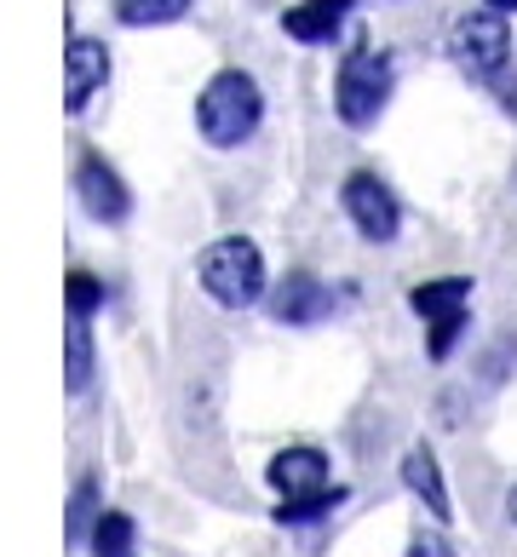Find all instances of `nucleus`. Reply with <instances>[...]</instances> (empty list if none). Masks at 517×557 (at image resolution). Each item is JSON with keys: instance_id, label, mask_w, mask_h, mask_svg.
<instances>
[{"instance_id": "f257e3e1", "label": "nucleus", "mask_w": 517, "mask_h": 557, "mask_svg": "<svg viewBox=\"0 0 517 557\" xmlns=\"http://www.w3.org/2000/svg\"><path fill=\"white\" fill-rule=\"evenodd\" d=\"M259 121H264V92H259V81L247 70H219L201 87V98H196V127H201V138L213 144V150H236V144H247L259 133Z\"/></svg>"}, {"instance_id": "f03ea898", "label": "nucleus", "mask_w": 517, "mask_h": 557, "mask_svg": "<svg viewBox=\"0 0 517 557\" xmlns=\"http://www.w3.org/2000/svg\"><path fill=\"white\" fill-rule=\"evenodd\" d=\"M391 87H397V64L391 52L380 47H357L340 58V75H334V110L345 127H374L380 110L391 104Z\"/></svg>"}, {"instance_id": "7ed1b4c3", "label": "nucleus", "mask_w": 517, "mask_h": 557, "mask_svg": "<svg viewBox=\"0 0 517 557\" xmlns=\"http://www.w3.org/2000/svg\"><path fill=\"white\" fill-rule=\"evenodd\" d=\"M196 276L207 287V299L224 305V311H247V305L264 299V253L247 236H224L201 253Z\"/></svg>"}, {"instance_id": "20e7f679", "label": "nucleus", "mask_w": 517, "mask_h": 557, "mask_svg": "<svg viewBox=\"0 0 517 557\" xmlns=\"http://www.w3.org/2000/svg\"><path fill=\"white\" fill-rule=\"evenodd\" d=\"M448 52H454V64H460L471 81H494L506 70V58H512V29H506V12H466L460 24H454L448 35Z\"/></svg>"}, {"instance_id": "39448f33", "label": "nucleus", "mask_w": 517, "mask_h": 557, "mask_svg": "<svg viewBox=\"0 0 517 557\" xmlns=\"http://www.w3.org/2000/svg\"><path fill=\"white\" fill-rule=\"evenodd\" d=\"M345 213L362 231V242H374V247L397 242V231H403V208H397V196H391V184L380 173H350L345 178Z\"/></svg>"}, {"instance_id": "423d86ee", "label": "nucleus", "mask_w": 517, "mask_h": 557, "mask_svg": "<svg viewBox=\"0 0 517 557\" xmlns=\"http://www.w3.org/2000/svg\"><path fill=\"white\" fill-rule=\"evenodd\" d=\"M334 287H322L317 276L305 271H287L276 287H271V322L282 327H310V322H328L334 317Z\"/></svg>"}, {"instance_id": "0eeeda50", "label": "nucleus", "mask_w": 517, "mask_h": 557, "mask_svg": "<svg viewBox=\"0 0 517 557\" xmlns=\"http://www.w3.org/2000/svg\"><path fill=\"white\" fill-rule=\"evenodd\" d=\"M75 196H81V208H87L98 224H121V219L133 213L127 184H121V173H115L103 156H87V161L75 168Z\"/></svg>"}, {"instance_id": "6e6552de", "label": "nucleus", "mask_w": 517, "mask_h": 557, "mask_svg": "<svg viewBox=\"0 0 517 557\" xmlns=\"http://www.w3.org/2000/svg\"><path fill=\"white\" fill-rule=\"evenodd\" d=\"M103 81H110V47L75 35L70 52H64V110L81 115L93 104V92H103Z\"/></svg>"}, {"instance_id": "1a4fd4ad", "label": "nucleus", "mask_w": 517, "mask_h": 557, "mask_svg": "<svg viewBox=\"0 0 517 557\" xmlns=\"http://www.w3.org/2000/svg\"><path fill=\"white\" fill-rule=\"evenodd\" d=\"M264 478L282 500H299V494H317L328 488V454L322 448H282L271 466H264Z\"/></svg>"}, {"instance_id": "9d476101", "label": "nucleus", "mask_w": 517, "mask_h": 557, "mask_svg": "<svg viewBox=\"0 0 517 557\" xmlns=\"http://www.w3.org/2000/svg\"><path fill=\"white\" fill-rule=\"evenodd\" d=\"M350 17V0H299L294 12H282V29L305 40V47H328Z\"/></svg>"}, {"instance_id": "9b49d317", "label": "nucleus", "mask_w": 517, "mask_h": 557, "mask_svg": "<svg viewBox=\"0 0 517 557\" xmlns=\"http://www.w3.org/2000/svg\"><path fill=\"white\" fill-rule=\"evenodd\" d=\"M403 483H408L414 500H426V511H431L438 523H448V518H454L448 488H443V471H438V454H431L426 443H414V448L403 454Z\"/></svg>"}, {"instance_id": "f8f14e48", "label": "nucleus", "mask_w": 517, "mask_h": 557, "mask_svg": "<svg viewBox=\"0 0 517 557\" xmlns=\"http://www.w3.org/2000/svg\"><path fill=\"white\" fill-rule=\"evenodd\" d=\"M466 299H471V276H443V282H426V287H414V294H408L414 317H426V322L466 311Z\"/></svg>"}, {"instance_id": "ddd939ff", "label": "nucleus", "mask_w": 517, "mask_h": 557, "mask_svg": "<svg viewBox=\"0 0 517 557\" xmlns=\"http://www.w3.org/2000/svg\"><path fill=\"white\" fill-rule=\"evenodd\" d=\"M350 500V488H317V494H299V500H282L276 506V523L282 529H305V523H322Z\"/></svg>"}, {"instance_id": "4468645a", "label": "nucleus", "mask_w": 517, "mask_h": 557, "mask_svg": "<svg viewBox=\"0 0 517 557\" xmlns=\"http://www.w3.org/2000/svg\"><path fill=\"white\" fill-rule=\"evenodd\" d=\"M190 12V0H115V17L127 29H161V24H179Z\"/></svg>"}, {"instance_id": "2eb2a0df", "label": "nucleus", "mask_w": 517, "mask_h": 557, "mask_svg": "<svg viewBox=\"0 0 517 557\" xmlns=\"http://www.w3.org/2000/svg\"><path fill=\"white\" fill-rule=\"evenodd\" d=\"M98 518H103V506H98V478H81L75 494H70V523H64L70 546H87L93 529H98Z\"/></svg>"}, {"instance_id": "dca6fc26", "label": "nucleus", "mask_w": 517, "mask_h": 557, "mask_svg": "<svg viewBox=\"0 0 517 557\" xmlns=\"http://www.w3.org/2000/svg\"><path fill=\"white\" fill-rule=\"evenodd\" d=\"M70 391H87L93 385V327L87 317H70Z\"/></svg>"}, {"instance_id": "f3484780", "label": "nucleus", "mask_w": 517, "mask_h": 557, "mask_svg": "<svg viewBox=\"0 0 517 557\" xmlns=\"http://www.w3.org/2000/svg\"><path fill=\"white\" fill-rule=\"evenodd\" d=\"M133 518H127V511H103V518H98V529H93V552L98 557H115V552H133Z\"/></svg>"}, {"instance_id": "a211bd4d", "label": "nucleus", "mask_w": 517, "mask_h": 557, "mask_svg": "<svg viewBox=\"0 0 517 557\" xmlns=\"http://www.w3.org/2000/svg\"><path fill=\"white\" fill-rule=\"evenodd\" d=\"M93 311H103V282L87 276V271H75L70 276V317H93Z\"/></svg>"}, {"instance_id": "6ab92c4d", "label": "nucleus", "mask_w": 517, "mask_h": 557, "mask_svg": "<svg viewBox=\"0 0 517 557\" xmlns=\"http://www.w3.org/2000/svg\"><path fill=\"white\" fill-rule=\"evenodd\" d=\"M466 334V311H454V317H438V322H431V339H426V350H431V357H448V350H454V339H460Z\"/></svg>"}, {"instance_id": "aec40b11", "label": "nucleus", "mask_w": 517, "mask_h": 557, "mask_svg": "<svg viewBox=\"0 0 517 557\" xmlns=\"http://www.w3.org/2000/svg\"><path fill=\"white\" fill-rule=\"evenodd\" d=\"M408 557H454V546L443 541V534H414V541H408Z\"/></svg>"}, {"instance_id": "412c9836", "label": "nucleus", "mask_w": 517, "mask_h": 557, "mask_svg": "<svg viewBox=\"0 0 517 557\" xmlns=\"http://www.w3.org/2000/svg\"><path fill=\"white\" fill-rule=\"evenodd\" d=\"M506 518L517 523V483H512V494H506Z\"/></svg>"}, {"instance_id": "4be33fe9", "label": "nucleus", "mask_w": 517, "mask_h": 557, "mask_svg": "<svg viewBox=\"0 0 517 557\" xmlns=\"http://www.w3.org/2000/svg\"><path fill=\"white\" fill-rule=\"evenodd\" d=\"M489 7H494V12H517V0H489Z\"/></svg>"}, {"instance_id": "5701e85b", "label": "nucleus", "mask_w": 517, "mask_h": 557, "mask_svg": "<svg viewBox=\"0 0 517 557\" xmlns=\"http://www.w3.org/2000/svg\"><path fill=\"white\" fill-rule=\"evenodd\" d=\"M115 557H133V552H115Z\"/></svg>"}]
</instances>
